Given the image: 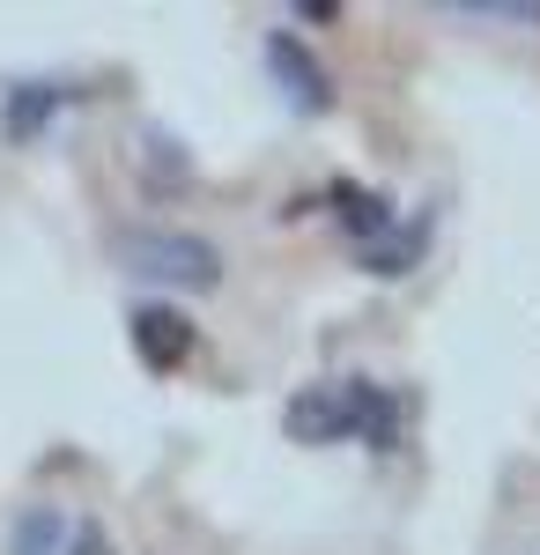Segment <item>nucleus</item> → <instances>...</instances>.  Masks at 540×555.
I'll return each instance as SVG.
<instances>
[{"label": "nucleus", "mask_w": 540, "mask_h": 555, "mask_svg": "<svg viewBox=\"0 0 540 555\" xmlns=\"http://www.w3.org/2000/svg\"><path fill=\"white\" fill-rule=\"evenodd\" d=\"M119 267L141 282H170V289H222V253L193 230H119Z\"/></svg>", "instance_id": "f257e3e1"}, {"label": "nucleus", "mask_w": 540, "mask_h": 555, "mask_svg": "<svg viewBox=\"0 0 540 555\" xmlns=\"http://www.w3.org/2000/svg\"><path fill=\"white\" fill-rule=\"evenodd\" d=\"M267 75H274V89L290 96L304 119H326V112H333V75H326V60L296 38V30H267Z\"/></svg>", "instance_id": "f03ea898"}, {"label": "nucleus", "mask_w": 540, "mask_h": 555, "mask_svg": "<svg viewBox=\"0 0 540 555\" xmlns=\"http://www.w3.org/2000/svg\"><path fill=\"white\" fill-rule=\"evenodd\" d=\"M126 341H133V356H141V371L170 378L178 363H193V348H201V326H193L178 304H133V319H126Z\"/></svg>", "instance_id": "7ed1b4c3"}, {"label": "nucleus", "mask_w": 540, "mask_h": 555, "mask_svg": "<svg viewBox=\"0 0 540 555\" xmlns=\"http://www.w3.org/2000/svg\"><path fill=\"white\" fill-rule=\"evenodd\" d=\"M282 429L296 444H348V385L319 378V385H296L290 408H282Z\"/></svg>", "instance_id": "20e7f679"}, {"label": "nucleus", "mask_w": 540, "mask_h": 555, "mask_svg": "<svg viewBox=\"0 0 540 555\" xmlns=\"http://www.w3.org/2000/svg\"><path fill=\"white\" fill-rule=\"evenodd\" d=\"M326 201H333V222L348 230V245H356V253H377V245L400 230V208H393L377 185H333Z\"/></svg>", "instance_id": "39448f33"}, {"label": "nucleus", "mask_w": 540, "mask_h": 555, "mask_svg": "<svg viewBox=\"0 0 540 555\" xmlns=\"http://www.w3.org/2000/svg\"><path fill=\"white\" fill-rule=\"evenodd\" d=\"M340 385H348V437L371 452H393L400 444V392L377 378H340Z\"/></svg>", "instance_id": "423d86ee"}, {"label": "nucleus", "mask_w": 540, "mask_h": 555, "mask_svg": "<svg viewBox=\"0 0 540 555\" xmlns=\"http://www.w3.org/2000/svg\"><path fill=\"white\" fill-rule=\"evenodd\" d=\"M67 96H75V89H60V82H15L0 96V133H8V141H38V133L60 119Z\"/></svg>", "instance_id": "0eeeda50"}, {"label": "nucleus", "mask_w": 540, "mask_h": 555, "mask_svg": "<svg viewBox=\"0 0 540 555\" xmlns=\"http://www.w3.org/2000/svg\"><path fill=\"white\" fill-rule=\"evenodd\" d=\"M67 541H75V526H67L60 504H30L8 526V555H67Z\"/></svg>", "instance_id": "6e6552de"}, {"label": "nucleus", "mask_w": 540, "mask_h": 555, "mask_svg": "<svg viewBox=\"0 0 540 555\" xmlns=\"http://www.w3.org/2000/svg\"><path fill=\"white\" fill-rule=\"evenodd\" d=\"M422 245H429V215H422V222H400L377 253H363V267H371V274H408L422 259Z\"/></svg>", "instance_id": "1a4fd4ad"}, {"label": "nucleus", "mask_w": 540, "mask_h": 555, "mask_svg": "<svg viewBox=\"0 0 540 555\" xmlns=\"http://www.w3.org/2000/svg\"><path fill=\"white\" fill-rule=\"evenodd\" d=\"M141 149H149V185H185V178H193V156H185V141H170L164 127L141 133Z\"/></svg>", "instance_id": "9d476101"}, {"label": "nucleus", "mask_w": 540, "mask_h": 555, "mask_svg": "<svg viewBox=\"0 0 540 555\" xmlns=\"http://www.w3.org/2000/svg\"><path fill=\"white\" fill-rule=\"evenodd\" d=\"M452 15H466V23H540V0H459Z\"/></svg>", "instance_id": "9b49d317"}, {"label": "nucleus", "mask_w": 540, "mask_h": 555, "mask_svg": "<svg viewBox=\"0 0 540 555\" xmlns=\"http://www.w3.org/2000/svg\"><path fill=\"white\" fill-rule=\"evenodd\" d=\"M67 555H112V533H104V526H75Z\"/></svg>", "instance_id": "f8f14e48"}]
</instances>
